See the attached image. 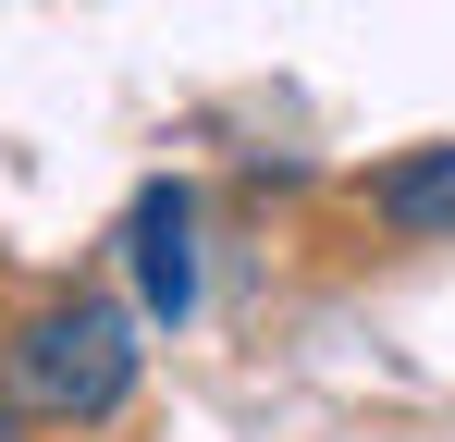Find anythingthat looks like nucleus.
Segmentation results:
<instances>
[{"mask_svg":"<svg viewBox=\"0 0 455 442\" xmlns=\"http://www.w3.org/2000/svg\"><path fill=\"white\" fill-rule=\"evenodd\" d=\"M12 406L25 418H62V430H99V418H124L136 406V320L111 307V295H62V307H37L12 344Z\"/></svg>","mask_w":455,"mask_h":442,"instance_id":"obj_1","label":"nucleus"},{"mask_svg":"<svg viewBox=\"0 0 455 442\" xmlns=\"http://www.w3.org/2000/svg\"><path fill=\"white\" fill-rule=\"evenodd\" d=\"M124 258H136V307L148 320H197V197L185 185H148L124 209Z\"/></svg>","mask_w":455,"mask_h":442,"instance_id":"obj_2","label":"nucleus"},{"mask_svg":"<svg viewBox=\"0 0 455 442\" xmlns=\"http://www.w3.org/2000/svg\"><path fill=\"white\" fill-rule=\"evenodd\" d=\"M370 209L406 233V246H431V233H455V147H419V160H394V172H370Z\"/></svg>","mask_w":455,"mask_h":442,"instance_id":"obj_3","label":"nucleus"},{"mask_svg":"<svg viewBox=\"0 0 455 442\" xmlns=\"http://www.w3.org/2000/svg\"><path fill=\"white\" fill-rule=\"evenodd\" d=\"M0 442H25V406H0Z\"/></svg>","mask_w":455,"mask_h":442,"instance_id":"obj_4","label":"nucleus"}]
</instances>
